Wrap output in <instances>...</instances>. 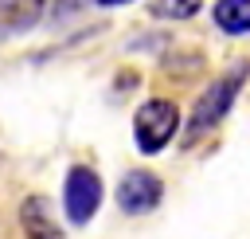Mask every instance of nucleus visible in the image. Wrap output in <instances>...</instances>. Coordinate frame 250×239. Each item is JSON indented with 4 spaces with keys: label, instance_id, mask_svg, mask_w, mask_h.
<instances>
[{
    "label": "nucleus",
    "instance_id": "6e6552de",
    "mask_svg": "<svg viewBox=\"0 0 250 239\" xmlns=\"http://www.w3.org/2000/svg\"><path fill=\"white\" fill-rule=\"evenodd\" d=\"M199 4H203V0H152L148 12H152L156 20H191V16L199 12Z\"/></svg>",
    "mask_w": 250,
    "mask_h": 239
},
{
    "label": "nucleus",
    "instance_id": "7ed1b4c3",
    "mask_svg": "<svg viewBox=\"0 0 250 239\" xmlns=\"http://www.w3.org/2000/svg\"><path fill=\"white\" fill-rule=\"evenodd\" d=\"M102 208V176L90 165H74L62 180V212L74 227L90 223Z\"/></svg>",
    "mask_w": 250,
    "mask_h": 239
},
{
    "label": "nucleus",
    "instance_id": "20e7f679",
    "mask_svg": "<svg viewBox=\"0 0 250 239\" xmlns=\"http://www.w3.org/2000/svg\"><path fill=\"white\" fill-rule=\"evenodd\" d=\"M160 196H164L160 176H156V172H145V168L125 172L121 184H117V208H121L125 215H145V212H152V208L160 204Z\"/></svg>",
    "mask_w": 250,
    "mask_h": 239
},
{
    "label": "nucleus",
    "instance_id": "f03ea898",
    "mask_svg": "<svg viewBox=\"0 0 250 239\" xmlns=\"http://www.w3.org/2000/svg\"><path fill=\"white\" fill-rule=\"evenodd\" d=\"M176 129H180V110H176V102H168V98H148V102L133 114V141H137V149H141L145 157L160 153V149L176 137Z\"/></svg>",
    "mask_w": 250,
    "mask_h": 239
},
{
    "label": "nucleus",
    "instance_id": "423d86ee",
    "mask_svg": "<svg viewBox=\"0 0 250 239\" xmlns=\"http://www.w3.org/2000/svg\"><path fill=\"white\" fill-rule=\"evenodd\" d=\"M43 20V0H0V39L31 31Z\"/></svg>",
    "mask_w": 250,
    "mask_h": 239
},
{
    "label": "nucleus",
    "instance_id": "0eeeda50",
    "mask_svg": "<svg viewBox=\"0 0 250 239\" xmlns=\"http://www.w3.org/2000/svg\"><path fill=\"white\" fill-rule=\"evenodd\" d=\"M211 16L227 35H246L250 31V0H215Z\"/></svg>",
    "mask_w": 250,
    "mask_h": 239
},
{
    "label": "nucleus",
    "instance_id": "39448f33",
    "mask_svg": "<svg viewBox=\"0 0 250 239\" xmlns=\"http://www.w3.org/2000/svg\"><path fill=\"white\" fill-rule=\"evenodd\" d=\"M20 227H23V239H66L47 196H27L20 204Z\"/></svg>",
    "mask_w": 250,
    "mask_h": 239
},
{
    "label": "nucleus",
    "instance_id": "1a4fd4ad",
    "mask_svg": "<svg viewBox=\"0 0 250 239\" xmlns=\"http://www.w3.org/2000/svg\"><path fill=\"white\" fill-rule=\"evenodd\" d=\"M74 8H82V0H55V16H66Z\"/></svg>",
    "mask_w": 250,
    "mask_h": 239
},
{
    "label": "nucleus",
    "instance_id": "9d476101",
    "mask_svg": "<svg viewBox=\"0 0 250 239\" xmlns=\"http://www.w3.org/2000/svg\"><path fill=\"white\" fill-rule=\"evenodd\" d=\"M94 4H102V8H121V4H133V0H94Z\"/></svg>",
    "mask_w": 250,
    "mask_h": 239
},
{
    "label": "nucleus",
    "instance_id": "f257e3e1",
    "mask_svg": "<svg viewBox=\"0 0 250 239\" xmlns=\"http://www.w3.org/2000/svg\"><path fill=\"white\" fill-rule=\"evenodd\" d=\"M246 74H250V67L238 63V67H230L227 74H219V78L195 98V106H191V114H188V125H184V145L203 141V137H207V133L230 114V106H234V98H238Z\"/></svg>",
    "mask_w": 250,
    "mask_h": 239
}]
</instances>
